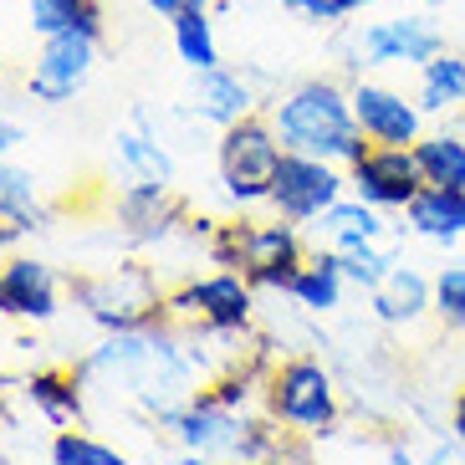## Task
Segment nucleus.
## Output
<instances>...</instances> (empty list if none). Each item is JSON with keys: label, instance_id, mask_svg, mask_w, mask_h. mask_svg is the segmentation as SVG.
I'll use <instances>...</instances> for the list:
<instances>
[{"label": "nucleus", "instance_id": "nucleus-23", "mask_svg": "<svg viewBox=\"0 0 465 465\" xmlns=\"http://www.w3.org/2000/svg\"><path fill=\"white\" fill-rule=\"evenodd\" d=\"M113 149H118V164H124L128 179H149V184H174V153L164 149V138L143 134V128H118L113 138Z\"/></svg>", "mask_w": 465, "mask_h": 465}, {"label": "nucleus", "instance_id": "nucleus-7", "mask_svg": "<svg viewBox=\"0 0 465 465\" xmlns=\"http://www.w3.org/2000/svg\"><path fill=\"white\" fill-rule=\"evenodd\" d=\"M282 138H276L272 118L266 113H251L241 124L220 128V143H215V169H220V194L231 200V210H256L266 205L272 194V174L282 164Z\"/></svg>", "mask_w": 465, "mask_h": 465}, {"label": "nucleus", "instance_id": "nucleus-2", "mask_svg": "<svg viewBox=\"0 0 465 465\" xmlns=\"http://www.w3.org/2000/svg\"><path fill=\"white\" fill-rule=\"evenodd\" d=\"M266 118H272L282 149L317 153V159H332L342 169L373 149L353 118V93L338 77H307V83L287 87L282 97H272Z\"/></svg>", "mask_w": 465, "mask_h": 465}, {"label": "nucleus", "instance_id": "nucleus-26", "mask_svg": "<svg viewBox=\"0 0 465 465\" xmlns=\"http://www.w3.org/2000/svg\"><path fill=\"white\" fill-rule=\"evenodd\" d=\"M0 215L15 220L26 235H36L46 225V210H42V200H36V174L5 164V159H0Z\"/></svg>", "mask_w": 465, "mask_h": 465}, {"label": "nucleus", "instance_id": "nucleus-34", "mask_svg": "<svg viewBox=\"0 0 465 465\" xmlns=\"http://www.w3.org/2000/svg\"><path fill=\"white\" fill-rule=\"evenodd\" d=\"M450 430H455V440L465 445V389L455 394V410H450Z\"/></svg>", "mask_w": 465, "mask_h": 465}, {"label": "nucleus", "instance_id": "nucleus-13", "mask_svg": "<svg viewBox=\"0 0 465 465\" xmlns=\"http://www.w3.org/2000/svg\"><path fill=\"white\" fill-rule=\"evenodd\" d=\"M353 118L363 128L369 143H399V149H414L424 138V108L410 93H399L389 83H373V77H358L353 87Z\"/></svg>", "mask_w": 465, "mask_h": 465}, {"label": "nucleus", "instance_id": "nucleus-20", "mask_svg": "<svg viewBox=\"0 0 465 465\" xmlns=\"http://www.w3.org/2000/svg\"><path fill=\"white\" fill-rule=\"evenodd\" d=\"M414 103L424 108V118H445V113L465 108V52L445 46L435 62H424L420 87H414Z\"/></svg>", "mask_w": 465, "mask_h": 465}, {"label": "nucleus", "instance_id": "nucleus-28", "mask_svg": "<svg viewBox=\"0 0 465 465\" xmlns=\"http://www.w3.org/2000/svg\"><path fill=\"white\" fill-rule=\"evenodd\" d=\"M52 465H128V455L103 445L97 435H83V430L67 424V430L52 440Z\"/></svg>", "mask_w": 465, "mask_h": 465}, {"label": "nucleus", "instance_id": "nucleus-14", "mask_svg": "<svg viewBox=\"0 0 465 465\" xmlns=\"http://www.w3.org/2000/svg\"><path fill=\"white\" fill-rule=\"evenodd\" d=\"M62 307V282L42 256H11L0 261V312L21 322H52Z\"/></svg>", "mask_w": 465, "mask_h": 465}, {"label": "nucleus", "instance_id": "nucleus-1", "mask_svg": "<svg viewBox=\"0 0 465 465\" xmlns=\"http://www.w3.org/2000/svg\"><path fill=\"white\" fill-rule=\"evenodd\" d=\"M83 379H103L118 394L124 389L128 399H138L153 420L174 424V414L184 410V399L194 394V363L184 353V338L169 317L149 322V328H128V332H108L93 353L77 363Z\"/></svg>", "mask_w": 465, "mask_h": 465}, {"label": "nucleus", "instance_id": "nucleus-24", "mask_svg": "<svg viewBox=\"0 0 465 465\" xmlns=\"http://www.w3.org/2000/svg\"><path fill=\"white\" fill-rule=\"evenodd\" d=\"M414 159H420L424 184H440V190H465V138H460V128L424 134L420 143H414Z\"/></svg>", "mask_w": 465, "mask_h": 465}, {"label": "nucleus", "instance_id": "nucleus-21", "mask_svg": "<svg viewBox=\"0 0 465 465\" xmlns=\"http://www.w3.org/2000/svg\"><path fill=\"white\" fill-rule=\"evenodd\" d=\"M83 383L87 379L77 369H36L26 379V399L52 424L67 430V424H77V420H83V410H87V404H83Z\"/></svg>", "mask_w": 465, "mask_h": 465}, {"label": "nucleus", "instance_id": "nucleus-10", "mask_svg": "<svg viewBox=\"0 0 465 465\" xmlns=\"http://www.w3.org/2000/svg\"><path fill=\"white\" fill-rule=\"evenodd\" d=\"M348 194V169L332 164V159H317V153H282V164L272 174V194H266V210L292 225H317V215L328 205H338Z\"/></svg>", "mask_w": 465, "mask_h": 465}, {"label": "nucleus", "instance_id": "nucleus-12", "mask_svg": "<svg viewBox=\"0 0 465 465\" xmlns=\"http://www.w3.org/2000/svg\"><path fill=\"white\" fill-rule=\"evenodd\" d=\"M348 190L358 200H369L373 210H383V215L389 210L404 215V205L424 190L420 159H414V149H399V143H373L358 164H348Z\"/></svg>", "mask_w": 465, "mask_h": 465}, {"label": "nucleus", "instance_id": "nucleus-31", "mask_svg": "<svg viewBox=\"0 0 465 465\" xmlns=\"http://www.w3.org/2000/svg\"><path fill=\"white\" fill-rule=\"evenodd\" d=\"M261 465H312V450H307V440L287 435V445H282L272 460H261Z\"/></svg>", "mask_w": 465, "mask_h": 465}, {"label": "nucleus", "instance_id": "nucleus-40", "mask_svg": "<svg viewBox=\"0 0 465 465\" xmlns=\"http://www.w3.org/2000/svg\"><path fill=\"white\" fill-rule=\"evenodd\" d=\"M420 5H424V11H430V5H440V0H420Z\"/></svg>", "mask_w": 465, "mask_h": 465}, {"label": "nucleus", "instance_id": "nucleus-22", "mask_svg": "<svg viewBox=\"0 0 465 465\" xmlns=\"http://www.w3.org/2000/svg\"><path fill=\"white\" fill-rule=\"evenodd\" d=\"M317 231H322V246H348V241H383L389 225H383V210H373L369 200H358L348 190L338 205L317 215Z\"/></svg>", "mask_w": 465, "mask_h": 465}, {"label": "nucleus", "instance_id": "nucleus-38", "mask_svg": "<svg viewBox=\"0 0 465 465\" xmlns=\"http://www.w3.org/2000/svg\"><path fill=\"white\" fill-rule=\"evenodd\" d=\"M184 5H200V11H210V5H215V0H179V11H184Z\"/></svg>", "mask_w": 465, "mask_h": 465}, {"label": "nucleus", "instance_id": "nucleus-15", "mask_svg": "<svg viewBox=\"0 0 465 465\" xmlns=\"http://www.w3.org/2000/svg\"><path fill=\"white\" fill-rule=\"evenodd\" d=\"M118 225H124L128 241L138 246H153L184 225V205H179L174 184H149V179H128L118 190Z\"/></svg>", "mask_w": 465, "mask_h": 465}, {"label": "nucleus", "instance_id": "nucleus-27", "mask_svg": "<svg viewBox=\"0 0 465 465\" xmlns=\"http://www.w3.org/2000/svg\"><path fill=\"white\" fill-rule=\"evenodd\" d=\"M332 251H338V261H342V276L363 292H373L383 276L399 266V261L383 251V241H348V246H332Z\"/></svg>", "mask_w": 465, "mask_h": 465}, {"label": "nucleus", "instance_id": "nucleus-17", "mask_svg": "<svg viewBox=\"0 0 465 465\" xmlns=\"http://www.w3.org/2000/svg\"><path fill=\"white\" fill-rule=\"evenodd\" d=\"M369 307L383 328H414L424 312H435V282L424 272H414V266H394L369 292Z\"/></svg>", "mask_w": 465, "mask_h": 465}, {"label": "nucleus", "instance_id": "nucleus-9", "mask_svg": "<svg viewBox=\"0 0 465 465\" xmlns=\"http://www.w3.org/2000/svg\"><path fill=\"white\" fill-rule=\"evenodd\" d=\"M445 26L430 11L389 15V21H369L353 42H342V67L348 72H379V67H424L445 52Z\"/></svg>", "mask_w": 465, "mask_h": 465}, {"label": "nucleus", "instance_id": "nucleus-41", "mask_svg": "<svg viewBox=\"0 0 465 465\" xmlns=\"http://www.w3.org/2000/svg\"><path fill=\"white\" fill-rule=\"evenodd\" d=\"M460 138H465V113H460Z\"/></svg>", "mask_w": 465, "mask_h": 465}, {"label": "nucleus", "instance_id": "nucleus-42", "mask_svg": "<svg viewBox=\"0 0 465 465\" xmlns=\"http://www.w3.org/2000/svg\"><path fill=\"white\" fill-rule=\"evenodd\" d=\"M0 414H5V410H0Z\"/></svg>", "mask_w": 465, "mask_h": 465}, {"label": "nucleus", "instance_id": "nucleus-19", "mask_svg": "<svg viewBox=\"0 0 465 465\" xmlns=\"http://www.w3.org/2000/svg\"><path fill=\"white\" fill-rule=\"evenodd\" d=\"M342 287H348V276H342L338 251L317 246V251H307V261L297 266V282H292L287 297L297 302L302 312H338V307H342Z\"/></svg>", "mask_w": 465, "mask_h": 465}, {"label": "nucleus", "instance_id": "nucleus-32", "mask_svg": "<svg viewBox=\"0 0 465 465\" xmlns=\"http://www.w3.org/2000/svg\"><path fill=\"white\" fill-rule=\"evenodd\" d=\"M21 241H26V231H21L15 220H5V215H0V256H11V251L21 246Z\"/></svg>", "mask_w": 465, "mask_h": 465}, {"label": "nucleus", "instance_id": "nucleus-30", "mask_svg": "<svg viewBox=\"0 0 465 465\" xmlns=\"http://www.w3.org/2000/svg\"><path fill=\"white\" fill-rule=\"evenodd\" d=\"M292 11H297L302 21H312V26H342L358 5L353 0H292Z\"/></svg>", "mask_w": 465, "mask_h": 465}, {"label": "nucleus", "instance_id": "nucleus-39", "mask_svg": "<svg viewBox=\"0 0 465 465\" xmlns=\"http://www.w3.org/2000/svg\"><path fill=\"white\" fill-rule=\"evenodd\" d=\"M358 11H373V5H383V0H353Z\"/></svg>", "mask_w": 465, "mask_h": 465}, {"label": "nucleus", "instance_id": "nucleus-11", "mask_svg": "<svg viewBox=\"0 0 465 465\" xmlns=\"http://www.w3.org/2000/svg\"><path fill=\"white\" fill-rule=\"evenodd\" d=\"M97 36H87V31H56V36H42V46H36V67H31L26 77V93L36 97V103H46V108H62V103H72V97L87 87V77H93L97 67Z\"/></svg>", "mask_w": 465, "mask_h": 465}, {"label": "nucleus", "instance_id": "nucleus-36", "mask_svg": "<svg viewBox=\"0 0 465 465\" xmlns=\"http://www.w3.org/2000/svg\"><path fill=\"white\" fill-rule=\"evenodd\" d=\"M174 465H220V460H215V455H200V450H179Z\"/></svg>", "mask_w": 465, "mask_h": 465}, {"label": "nucleus", "instance_id": "nucleus-35", "mask_svg": "<svg viewBox=\"0 0 465 465\" xmlns=\"http://www.w3.org/2000/svg\"><path fill=\"white\" fill-rule=\"evenodd\" d=\"M389 465H420V455L410 445H389Z\"/></svg>", "mask_w": 465, "mask_h": 465}, {"label": "nucleus", "instance_id": "nucleus-16", "mask_svg": "<svg viewBox=\"0 0 465 465\" xmlns=\"http://www.w3.org/2000/svg\"><path fill=\"white\" fill-rule=\"evenodd\" d=\"M261 97H256V83H251L246 72L235 67H210V72H194V87H190V113L200 118V124L210 128H231L241 124V118H251Z\"/></svg>", "mask_w": 465, "mask_h": 465}, {"label": "nucleus", "instance_id": "nucleus-37", "mask_svg": "<svg viewBox=\"0 0 465 465\" xmlns=\"http://www.w3.org/2000/svg\"><path fill=\"white\" fill-rule=\"evenodd\" d=\"M143 5H149L153 15H164V21H169V15L179 11V0H143Z\"/></svg>", "mask_w": 465, "mask_h": 465}, {"label": "nucleus", "instance_id": "nucleus-8", "mask_svg": "<svg viewBox=\"0 0 465 465\" xmlns=\"http://www.w3.org/2000/svg\"><path fill=\"white\" fill-rule=\"evenodd\" d=\"M164 317L169 322H194V328H210L215 338H246L251 322H256V287H251L246 272H220L200 276L190 287H179L164 297Z\"/></svg>", "mask_w": 465, "mask_h": 465}, {"label": "nucleus", "instance_id": "nucleus-29", "mask_svg": "<svg viewBox=\"0 0 465 465\" xmlns=\"http://www.w3.org/2000/svg\"><path fill=\"white\" fill-rule=\"evenodd\" d=\"M435 317L450 332H465V261L440 266V276H435Z\"/></svg>", "mask_w": 465, "mask_h": 465}, {"label": "nucleus", "instance_id": "nucleus-3", "mask_svg": "<svg viewBox=\"0 0 465 465\" xmlns=\"http://www.w3.org/2000/svg\"><path fill=\"white\" fill-rule=\"evenodd\" d=\"M169 435L179 440V450L215 455L220 465H261L287 445V430L266 410H225L205 389H194L184 399V410L174 414Z\"/></svg>", "mask_w": 465, "mask_h": 465}, {"label": "nucleus", "instance_id": "nucleus-4", "mask_svg": "<svg viewBox=\"0 0 465 465\" xmlns=\"http://www.w3.org/2000/svg\"><path fill=\"white\" fill-rule=\"evenodd\" d=\"M210 261L215 266H231V272H246L256 292H282L287 297L292 282H297V266L307 261V241H302V225L272 215V220H225L210 231Z\"/></svg>", "mask_w": 465, "mask_h": 465}, {"label": "nucleus", "instance_id": "nucleus-33", "mask_svg": "<svg viewBox=\"0 0 465 465\" xmlns=\"http://www.w3.org/2000/svg\"><path fill=\"white\" fill-rule=\"evenodd\" d=\"M15 143H21V128H15L11 118H0V159H5V153H11Z\"/></svg>", "mask_w": 465, "mask_h": 465}, {"label": "nucleus", "instance_id": "nucleus-5", "mask_svg": "<svg viewBox=\"0 0 465 465\" xmlns=\"http://www.w3.org/2000/svg\"><path fill=\"white\" fill-rule=\"evenodd\" d=\"M261 410L272 414L287 435L297 440H322L338 430L342 420V399H338V379L322 358L297 353V358H276L266 373V394Z\"/></svg>", "mask_w": 465, "mask_h": 465}, {"label": "nucleus", "instance_id": "nucleus-18", "mask_svg": "<svg viewBox=\"0 0 465 465\" xmlns=\"http://www.w3.org/2000/svg\"><path fill=\"white\" fill-rule=\"evenodd\" d=\"M404 225H410L420 241H435V246H455L465 235V190H440V184H424L404 205Z\"/></svg>", "mask_w": 465, "mask_h": 465}, {"label": "nucleus", "instance_id": "nucleus-25", "mask_svg": "<svg viewBox=\"0 0 465 465\" xmlns=\"http://www.w3.org/2000/svg\"><path fill=\"white\" fill-rule=\"evenodd\" d=\"M169 36H174V52L190 72H210L220 67V42H215V21L200 5H184V11L169 15Z\"/></svg>", "mask_w": 465, "mask_h": 465}, {"label": "nucleus", "instance_id": "nucleus-6", "mask_svg": "<svg viewBox=\"0 0 465 465\" xmlns=\"http://www.w3.org/2000/svg\"><path fill=\"white\" fill-rule=\"evenodd\" d=\"M169 292L153 282V272L143 261H118L108 272L93 276H72V302L93 317L103 332H128V328H149L164 317Z\"/></svg>", "mask_w": 465, "mask_h": 465}]
</instances>
